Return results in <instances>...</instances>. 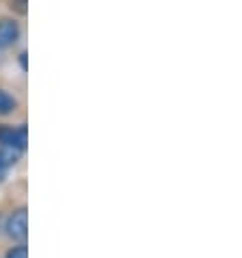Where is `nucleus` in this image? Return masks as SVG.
Listing matches in <instances>:
<instances>
[{"mask_svg":"<svg viewBox=\"0 0 242 258\" xmlns=\"http://www.w3.org/2000/svg\"><path fill=\"white\" fill-rule=\"evenodd\" d=\"M0 143L7 150L22 152L26 148V126L13 128V126H0Z\"/></svg>","mask_w":242,"mask_h":258,"instance_id":"1","label":"nucleus"},{"mask_svg":"<svg viewBox=\"0 0 242 258\" xmlns=\"http://www.w3.org/2000/svg\"><path fill=\"white\" fill-rule=\"evenodd\" d=\"M28 230V215H26V209H18L9 215V219H7V232L9 236L18 241H24L26 239V232Z\"/></svg>","mask_w":242,"mask_h":258,"instance_id":"2","label":"nucleus"},{"mask_svg":"<svg viewBox=\"0 0 242 258\" xmlns=\"http://www.w3.org/2000/svg\"><path fill=\"white\" fill-rule=\"evenodd\" d=\"M20 37V26L16 20H11V18H5V20H0V48H9L13 46L18 41Z\"/></svg>","mask_w":242,"mask_h":258,"instance_id":"3","label":"nucleus"},{"mask_svg":"<svg viewBox=\"0 0 242 258\" xmlns=\"http://www.w3.org/2000/svg\"><path fill=\"white\" fill-rule=\"evenodd\" d=\"M16 161H18V152H13V150H7V148L0 150V180L7 176V169H9V165H13Z\"/></svg>","mask_w":242,"mask_h":258,"instance_id":"4","label":"nucleus"},{"mask_svg":"<svg viewBox=\"0 0 242 258\" xmlns=\"http://www.w3.org/2000/svg\"><path fill=\"white\" fill-rule=\"evenodd\" d=\"M16 106H18L16 98L0 89V115H9V113L16 111Z\"/></svg>","mask_w":242,"mask_h":258,"instance_id":"5","label":"nucleus"},{"mask_svg":"<svg viewBox=\"0 0 242 258\" xmlns=\"http://www.w3.org/2000/svg\"><path fill=\"white\" fill-rule=\"evenodd\" d=\"M7 258H28V249L26 245H16L7 252Z\"/></svg>","mask_w":242,"mask_h":258,"instance_id":"6","label":"nucleus"},{"mask_svg":"<svg viewBox=\"0 0 242 258\" xmlns=\"http://www.w3.org/2000/svg\"><path fill=\"white\" fill-rule=\"evenodd\" d=\"M20 66H22V68L26 70V52H22V54H20Z\"/></svg>","mask_w":242,"mask_h":258,"instance_id":"7","label":"nucleus"},{"mask_svg":"<svg viewBox=\"0 0 242 258\" xmlns=\"http://www.w3.org/2000/svg\"><path fill=\"white\" fill-rule=\"evenodd\" d=\"M13 3H18V5H20V11H24V5H26V0H13Z\"/></svg>","mask_w":242,"mask_h":258,"instance_id":"8","label":"nucleus"}]
</instances>
